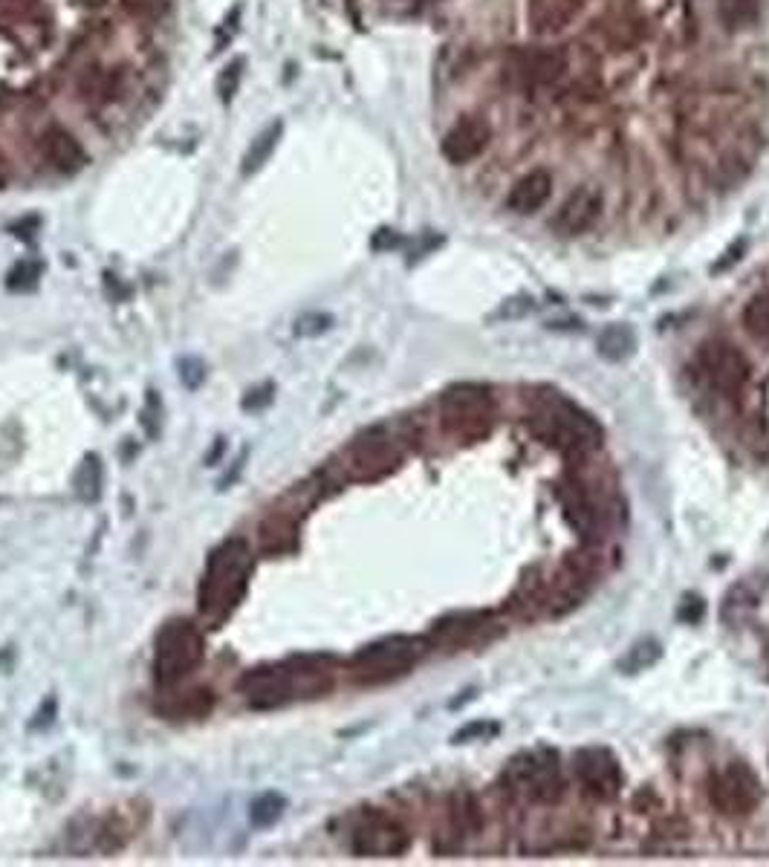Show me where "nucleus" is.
<instances>
[{
  "label": "nucleus",
  "mask_w": 769,
  "mask_h": 867,
  "mask_svg": "<svg viewBox=\"0 0 769 867\" xmlns=\"http://www.w3.org/2000/svg\"><path fill=\"white\" fill-rule=\"evenodd\" d=\"M281 131H284V125L281 122H272V125H266L264 131L257 133L255 140H252L250 151H246V156H243V174H252V171H257L264 162H270L272 151H275V145H279L281 140Z\"/></svg>",
  "instance_id": "b1692460"
},
{
  "label": "nucleus",
  "mask_w": 769,
  "mask_h": 867,
  "mask_svg": "<svg viewBox=\"0 0 769 867\" xmlns=\"http://www.w3.org/2000/svg\"><path fill=\"white\" fill-rule=\"evenodd\" d=\"M743 330L755 341L769 345V289H761L747 302V307H743Z\"/></svg>",
  "instance_id": "5701e85b"
},
{
  "label": "nucleus",
  "mask_w": 769,
  "mask_h": 867,
  "mask_svg": "<svg viewBox=\"0 0 769 867\" xmlns=\"http://www.w3.org/2000/svg\"><path fill=\"white\" fill-rule=\"evenodd\" d=\"M657 660H659V645L654 640H645L639 642L637 647H630V654L619 662V669H623L625 674H634V671H642L648 669V665H654Z\"/></svg>",
  "instance_id": "bb28decb"
},
{
  "label": "nucleus",
  "mask_w": 769,
  "mask_h": 867,
  "mask_svg": "<svg viewBox=\"0 0 769 867\" xmlns=\"http://www.w3.org/2000/svg\"><path fill=\"white\" fill-rule=\"evenodd\" d=\"M740 252H747V241H738L732 246V249L726 252V257H720L718 264H715V273H720V269H729V266H735L740 261Z\"/></svg>",
  "instance_id": "2f4dec72"
},
{
  "label": "nucleus",
  "mask_w": 769,
  "mask_h": 867,
  "mask_svg": "<svg viewBox=\"0 0 769 867\" xmlns=\"http://www.w3.org/2000/svg\"><path fill=\"white\" fill-rule=\"evenodd\" d=\"M570 52L561 47H542V50H520L513 55V64L506 73L515 75L520 88L549 90L573 79Z\"/></svg>",
  "instance_id": "9b49d317"
},
{
  "label": "nucleus",
  "mask_w": 769,
  "mask_h": 867,
  "mask_svg": "<svg viewBox=\"0 0 769 867\" xmlns=\"http://www.w3.org/2000/svg\"><path fill=\"white\" fill-rule=\"evenodd\" d=\"M506 778L513 781V787L527 793L538 804H556L565 795V778H561L558 761L547 749L515 757L506 769Z\"/></svg>",
  "instance_id": "9d476101"
},
{
  "label": "nucleus",
  "mask_w": 769,
  "mask_h": 867,
  "mask_svg": "<svg viewBox=\"0 0 769 867\" xmlns=\"http://www.w3.org/2000/svg\"><path fill=\"white\" fill-rule=\"evenodd\" d=\"M576 775H579L587 793L601 798V802L616 798L623 789V766H619L614 752L601 749V746L576 752Z\"/></svg>",
  "instance_id": "ddd939ff"
},
{
  "label": "nucleus",
  "mask_w": 769,
  "mask_h": 867,
  "mask_svg": "<svg viewBox=\"0 0 769 867\" xmlns=\"http://www.w3.org/2000/svg\"><path fill=\"white\" fill-rule=\"evenodd\" d=\"M634 341H637V338H634V333H630L625 324H614V327H608V330L599 336V354L605 356V359L619 361L634 350Z\"/></svg>",
  "instance_id": "393cba45"
},
{
  "label": "nucleus",
  "mask_w": 769,
  "mask_h": 867,
  "mask_svg": "<svg viewBox=\"0 0 769 867\" xmlns=\"http://www.w3.org/2000/svg\"><path fill=\"white\" fill-rule=\"evenodd\" d=\"M549 197H553V177H549V171L535 169L529 171V174H524V177L509 188V194H506V208L527 217V214H535L538 208L547 206Z\"/></svg>",
  "instance_id": "f3484780"
},
{
  "label": "nucleus",
  "mask_w": 769,
  "mask_h": 867,
  "mask_svg": "<svg viewBox=\"0 0 769 867\" xmlns=\"http://www.w3.org/2000/svg\"><path fill=\"white\" fill-rule=\"evenodd\" d=\"M529 307H533V304H529V298H524V295H520V298H509V302L504 304V309H498V313H495L492 318H520V316H527Z\"/></svg>",
  "instance_id": "7c9ffc66"
},
{
  "label": "nucleus",
  "mask_w": 769,
  "mask_h": 867,
  "mask_svg": "<svg viewBox=\"0 0 769 867\" xmlns=\"http://www.w3.org/2000/svg\"><path fill=\"white\" fill-rule=\"evenodd\" d=\"M299 544V518L284 509L266 514V521L261 523V550L270 555H281V552L295 550Z\"/></svg>",
  "instance_id": "6ab92c4d"
},
{
  "label": "nucleus",
  "mask_w": 769,
  "mask_h": 867,
  "mask_svg": "<svg viewBox=\"0 0 769 867\" xmlns=\"http://www.w3.org/2000/svg\"><path fill=\"white\" fill-rule=\"evenodd\" d=\"M214 697L209 688H194V691H183V700L169 694V697L156 703V708L169 714V717H205V714L212 712Z\"/></svg>",
  "instance_id": "412c9836"
},
{
  "label": "nucleus",
  "mask_w": 769,
  "mask_h": 867,
  "mask_svg": "<svg viewBox=\"0 0 769 867\" xmlns=\"http://www.w3.org/2000/svg\"><path fill=\"white\" fill-rule=\"evenodd\" d=\"M411 836L403 824L385 813H371L360 818L351 833V850L365 859H391L408 850Z\"/></svg>",
  "instance_id": "f8f14e48"
},
{
  "label": "nucleus",
  "mask_w": 769,
  "mask_h": 867,
  "mask_svg": "<svg viewBox=\"0 0 769 867\" xmlns=\"http://www.w3.org/2000/svg\"><path fill=\"white\" fill-rule=\"evenodd\" d=\"M489 628V619L486 613H452V616L439 619L437 625L428 633V642L437 647H463L475 642L480 633Z\"/></svg>",
  "instance_id": "dca6fc26"
},
{
  "label": "nucleus",
  "mask_w": 769,
  "mask_h": 867,
  "mask_svg": "<svg viewBox=\"0 0 769 867\" xmlns=\"http://www.w3.org/2000/svg\"><path fill=\"white\" fill-rule=\"evenodd\" d=\"M492 142V128L480 116H463L448 128L439 145V154L446 156L452 165H466L484 154Z\"/></svg>",
  "instance_id": "2eb2a0df"
},
{
  "label": "nucleus",
  "mask_w": 769,
  "mask_h": 867,
  "mask_svg": "<svg viewBox=\"0 0 769 867\" xmlns=\"http://www.w3.org/2000/svg\"><path fill=\"white\" fill-rule=\"evenodd\" d=\"M41 147H44V156L50 160L52 169L61 171V174H75L88 162L81 142L67 128H47Z\"/></svg>",
  "instance_id": "a211bd4d"
},
{
  "label": "nucleus",
  "mask_w": 769,
  "mask_h": 867,
  "mask_svg": "<svg viewBox=\"0 0 769 867\" xmlns=\"http://www.w3.org/2000/svg\"><path fill=\"white\" fill-rule=\"evenodd\" d=\"M241 79H243V59H237V61H232V64H229L217 79V93L223 102H229V99L235 96V90H237V84H241Z\"/></svg>",
  "instance_id": "c85d7f7f"
},
{
  "label": "nucleus",
  "mask_w": 769,
  "mask_h": 867,
  "mask_svg": "<svg viewBox=\"0 0 769 867\" xmlns=\"http://www.w3.org/2000/svg\"><path fill=\"white\" fill-rule=\"evenodd\" d=\"M480 732H486V735H495V732H498V726H492V723H475V726H466L457 732L455 743H466V737H477Z\"/></svg>",
  "instance_id": "473e14b6"
},
{
  "label": "nucleus",
  "mask_w": 769,
  "mask_h": 867,
  "mask_svg": "<svg viewBox=\"0 0 769 867\" xmlns=\"http://www.w3.org/2000/svg\"><path fill=\"white\" fill-rule=\"evenodd\" d=\"M128 16L142 18V21H151V18H160L169 12L171 0H119Z\"/></svg>",
  "instance_id": "cd10ccee"
},
{
  "label": "nucleus",
  "mask_w": 769,
  "mask_h": 867,
  "mask_svg": "<svg viewBox=\"0 0 769 867\" xmlns=\"http://www.w3.org/2000/svg\"><path fill=\"white\" fill-rule=\"evenodd\" d=\"M79 3H81V7H90V9H95V7H102L104 0H79Z\"/></svg>",
  "instance_id": "f704fd0d"
},
{
  "label": "nucleus",
  "mask_w": 769,
  "mask_h": 867,
  "mask_svg": "<svg viewBox=\"0 0 769 867\" xmlns=\"http://www.w3.org/2000/svg\"><path fill=\"white\" fill-rule=\"evenodd\" d=\"M284 807L286 802L279 793L261 795V798L252 804V813H250L252 824H255V827H270V824H275L281 816H284Z\"/></svg>",
  "instance_id": "a878e982"
},
{
  "label": "nucleus",
  "mask_w": 769,
  "mask_h": 867,
  "mask_svg": "<svg viewBox=\"0 0 769 867\" xmlns=\"http://www.w3.org/2000/svg\"><path fill=\"white\" fill-rule=\"evenodd\" d=\"M695 365L709 385L720 397H740L749 382V361L738 347L729 341H706L695 356Z\"/></svg>",
  "instance_id": "1a4fd4ad"
},
{
  "label": "nucleus",
  "mask_w": 769,
  "mask_h": 867,
  "mask_svg": "<svg viewBox=\"0 0 769 867\" xmlns=\"http://www.w3.org/2000/svg\"><path fill=\"white\" fill-rule=\"evenodd\" d=\"M252 570H255V555L252 547L243 538H229L217 550L209 555L198 588V611L203 622L212 628H220L232 613L237 611V604L243 602V595L250 590Z\"/></svg>",
  "instance_id": "f03ea898"
},
{
  "label": "nucleus",
  "mask_w": 769,
  "mask_h": 867,
  "mask_svg": "<svg viewBox=\"0 0 769 867\" xmlns=\"http://www.w3.org/2000/svg\"><path fill=\"white\" fill-rule=\"evenodd\" d=\"M601 208H605V200H601L599 188L581 185V188L567 194V200L561 203L556 217H553V228H556V235L561 237L585 235V232H590V228L599 223Z\"/></svg>",
  "instance_id": "4468645a"
},
{
  "label": "nucleus",
  "mask_w": 769,
  "mask_h": 867,
  "mask_svg": "<svg viewBox=\"0 0 769 867\" xmlns=\"http://www.w3.org/2000/svg\"><path fill=\"white\" fill-rule=\"evenodd\" d=\"M439 417L457 440H480L495 426V397L484 385H455L439 397Z\"/></svg>",
  "instance_id": "423d86ee"
},
{
  "label": "nucleus",
  "mask_w": 769,
  "mask_h": 867,
  "mask_svg": "<svg viewBox=\"0 0 769 867\" xmlns=\"http://www.w3.org/2000/svg\"><path fill=\"white\" fill-rule=\"evenodd\" d=\"M399 463H403L399 434L391 431L388 426H376L360 434L342 451V463L330 466L327 475H338V480H353V483H374L394 475Z\"/></svg>",
  "instance_id": "20e7f679"
},
{
  "label": "nucleus",
  "mask_w": 769,
  "mask_h": 867,
  "mask_svg": "<svg viewBox=\"0 0 769 867\" xmlns=\"http://www.w3.org/2000/svg\"><path fill=\"white\" fill-rule=\"evenodd\" d=\"M7 183H9V165H7V160L0 156V188H3Z\"/></svg>",
  "instance_id": "72a5a7b5"
},
{
  "label": "nucleus",
  "mask_w": 769,
  "mask_h": 867,
  "mask_svg": "<svg viewBox=\"0 0 769 867\" xmlns=\"http://www.w3.org/2000/svg\"><path fill=\"white\" fill-rule=\"evenodd\" d=\"M205 656V636L189 619H171L156 633L154 676L162 688H174L200 669Z\"/></svg>",
  "instance_id": "39448f33"
},
{
  "label": "nucleus",
  "mask_w": 769,
  "mask_h": 867,
  "mask_svg": "<svg viewBox=\"0 0 769 867\" xmlns=\"http://www.w3.org/2000/svg\"><path fill=\"white\" fill-rule=\"evenodd\" d=\"M330 327V316H304L299 324H295V333L299 336H318V333H324Z\"/></svg>",
  "instance_id": "c756f323"
},
{
  "label": "nucleus",
  "mask_w": 769,
  "mask_h": 867,
  "mask_svg": "<svg viewBox=\"0 0 769 867\" xmlns=\"http://www.w3.org/2000/svg\"><path fill=\"white\" fill-rule=\"evenodd\" d=\"M333 656L304 654L279 665L246 671L241 694L252 708H281L299 700H318L333 688Z\"/></svg>",
  "instance_id": "f257e3e1"
},
{
  "label": "nucleus",
  "mask_w": 769,
  "mask_h": 867,
  "mask_svg": "<svg viewBox=\"0 0 769 867\" xmlns=\"http://www.w3.org/2000/svg\"><path fill=\"white\" fill-rule=\"evenodd\" d=\"M425 651L423 640L414 636H388L362 647L351 662V676L360 685H382L408 674L417 665L419 654Z\"/></svg>",
  "instance_id": "0eeeda50"
},
{
  "label": "nucleus",
  "mask_w": 769,
  "mask_h": 867,
  "mask_svg": "<svg viewBox=\"0 0 769 867\" xmlns=\"http://www.w3.org/2000/svg\"><path fill=\"white\" fill-rule=\"evenodd\" d=\"M709 802L711 807L729 818L752 816L763 798L761 781L752 772V766L732 761L724 769H718L709 778Z\"/></svg>",
  "instance_id": "6e6552de"
},
{
  "label": "nucleus",
  "mask_w": 769,
  "mask_h": 867,
  "mask_svg": "<svg viewBox=\"0 0 769 867\" xmlns=\"http://www.w3.org/2000/svg\"><path fill=\"white\" fill-rule=\"evenodd\" d=\"M535 428L547 437L553 446H558L567 455H594L601 449L605 431L587 411H581L579 405L570 402L565 397H542L535 399Z\"/></svg>",
  "instance_id": "7ed1b4c3"
},
{
  "label": "nucleus",
  "mask_w": 769,
  "mask_h": 867,
  "mask_svg": "<svg viewBox=\"0 0 769 867\" xmlns=\"http://www.w3.org/2000/svg\"><path fill=\"white\" fill-rule=\"evenodd\" d=\"M763 16L761 0H718V18L726 32H747Z\"/></svg>",
  "instance_id": "aec40b11"
},
{
  "label": "nucleus",
  "mask_w": 769,
  "mask_h": 867,
  "mask_svg": "<svg viewBox=\"0 0 769 867\" xmlns=\"http://www.w3.org/2000/svg\"><path fill=\"white\" fill-rule=\"evenodd\" d=\"M452 824H455L457 836H475L480 830V824H484V816H480V804L472 793H455L452 798Z\"/></svg>",
  "instance_id": "4be33fe9"
},
{
  "label": "nucleus",
  "mask_w": 769,
  "mask_h": 867,
  "mask_svg": "<svg viewBox=\"0 0 769 867\" xmlns=\"http://www.w3.org/2000/svg\"><path fill=\"white\" fill-rule=\"evenodd\" d=\"M405 3H414V7H423V3H434V0H405Z\"/></svg>",
  "instance_id": "c9c22d12"
}]
</instances>
